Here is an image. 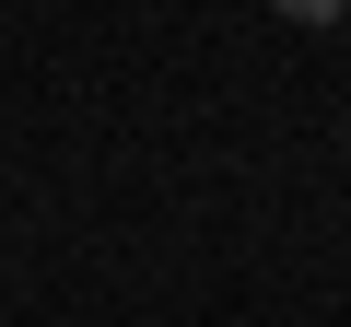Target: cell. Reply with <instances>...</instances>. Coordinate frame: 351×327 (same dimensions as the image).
<instances>
[{
    "mask_svg": "<svg viewBox=\"0 0 351 327\" xmlns=\"http://www.w3.org/2000/svg\"><path fill=\"white\" fill-rule=\"evenodd\" d=\"M269 12H281V24H339L351 0H269Z\"/></svg>",
    "mask_w": 351,
    "mask_h": 327,
    "instance_id": "6da1fadb",
    "label": "cell"
}]
</instances>
